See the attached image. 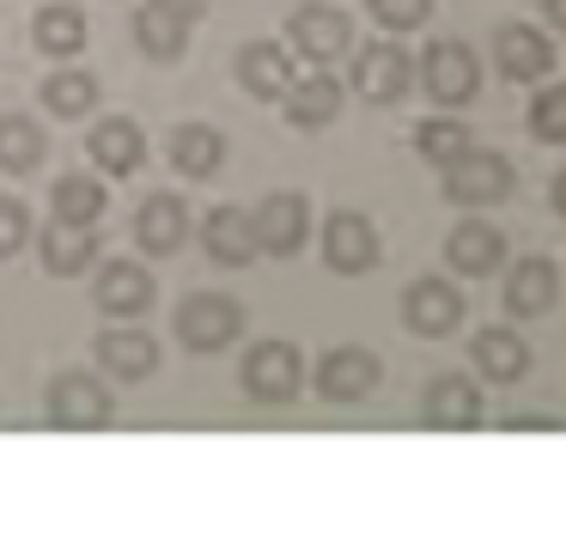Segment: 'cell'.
Segmentation results:
<instances>
[{"label": "cell", "mask_w": 566, "mask_h": 548, "mask_svg": "<svg viewBox=\"0 0 566 548\" xmlns=\"http://www.w3.org/2000/svg\"><path fill=\"white\" fill-rule=\"evenodd\" d=\"M439 183H444V201H457V207H493L517 189V170H512V158L493 153V146H469L457 165L439 170Z\"/></svg>", "instance_id": "cell-1"}, {"label": "cell", "mask_w": 566, "mask_h": 548, "mask_svg": "<svg viewBox=\"0 0 566 548\" xmlns=\"http://www.w3.org/2000/svg\"><path fill=\"white\" fill-rule=\"evenodd\" d=\"M415 73H420V85H427V97L444 110L469 104V97L481 92V61H475V49L457 43V37H432L427 55L415 61Z\"/></svg>", "instance_id": "cell-2"}, {"label": "cell", "mask_w": 566, "mask_h": 548, "mask_svg": "<svg viewBox=\"0 0 566 548\" xmlns=\"http://www.w3.org/2000/svg\"><path fill=\"white\" fill-rule=\"evenodd\" d=\"M244 335V304L226 299V292H189L177 304V341L189 353H220Z\"/></svg>", "instance_id": "cell-3"}, {"label": "cell", "mask_w": 566, "mask_h": 548, "mask_svg": "<svg viewBox=\"0 0 566 548\" xmlns=\"http://www.w3.org/2000/svg\"><path fill=\"white\" fill-rule=\"evenodd\" d=\"M244 390L250 402H269V409H286V402L298 396V384H305V360H298L293 341H256V348L244 353Z\"/></svg>", "instance_id": "cell-4"}, {"label": "cell", "mask_w": 566, "mask_h": 548, "mask_svg": "<svg viewBox=\"0 0 566 548\" xmlns=\"http://www.w3.org/2000/svg\"><path fill=\"white\" fill-rule=\"evenodd\" d=\"M286 37H293V49L311 68H329V61H342L347 49H354V19H347L342 7H329V0H305V7L286 19Z\"/></svg>", "instance_id": "cell-5"}, {"label": "cell", "mask_w": 566, "mask_h": 548, "mask_svg": "<svg viewBox=\"0 0 566 548\" xmlns=\"http://www.w3.org/2000/svg\"><path fill=\"white\" fill-rule=\"evenodd\" d=\"M415 55H408L396 37H384V43H366L354 61V92L366 97V104H402L408 92H415Z\"/></svg>", "instance_id": "cell-6"}, {"label": "cell", "mask_w": 566, "mask_h": 548, "mask_svg": "<svg viewBox=\"0 0 566 548\" xmlns=\"http://www.w3.org/2000/svg\"><path fill=\"white\" fill-rule=\"evenodd\" d=\"M378 256H384V238L359 207H335V214L323 219V262H329L335 275H371Z\"/></svg>", "instance_id": "cell-7"}, {"label": "cell", "mask_w": 566, "mask_h": 548, "mask_svg": "<svg viewBox=\"0 0 566 548\" xmlns=\"http://www.w3.org/2000/svg\"><path fill=\"white\" fill-rule=\"evenodd\" d=\"M250 226H256V250L262 256H298L305 238H311V201L298 189H274V195L256 201Z\"/></svg>", "instance_id": "cell-8"}, {"label": "cell", "mask_w": 566, "mask_h": 548, "mask_svg": "<svg viewBox=\"0 0 566 548\" xmlns=\"http://www.w3.org/2000/svg\"><path fill=\"white\" fill-rule=\"evenodd\" d=\"M493 61L512 85H542L554 73V37L542 24H500L493 31Z\"/></svg>", "instance_id": "cell-9"}, {"label": "cell", "mask_w": 566, "mask_h": 548, "mask_svg": "<svg viewBox=\"0 0 566 548\" xmlns=\"http://www.w3.org/2000/svg\"><path fill=\"white\" fill-rule=\"evenodd\" d=\"M402 323L415 329V335H427V341L451 335V329L463 323V292H457L444 275L408 280V292H402Z\"/></svg>", "instance_id": "cell-10"}, {"label": "cell", "mask_w": 566, "mask_h": 548, "mask_svg": "<svg viewBox=\"0 0 566 548\" xmlns=\"http://www.w3.org/2000/svg\"><path fill=\"white\" fill-rule=\"evenodd\" d=\"M420 421L439 426V433H469L481 426V390L469 372H439L420 390Z\"/></svg>", "instance_id": "cell-11"}, {"label": "cell", "mask_w": 566, "mask_h": 548, "mask_svg": "<svg viewBox=\"0 0 566 548\" xmlns=\"http://www.w3.org/2000/svg\"><path fill=\"white\" fill-rule=\"evenodd\" d=\"M378 378H384V365L371 348H329L317 365V396L347 409V402H366L378 390Z\"/></svg>", "instance_id": "cell-12"}, {"label": "cell", "mask_w": 566, "mask_h": 548, "mask_svg": "<svg viewBox=\"0 0 566 548\" xmlns=\"http://www.w3.org/2000/svg\"><path fill=\"white\" fill-rule=\"evenodd\" d=\"M469 365H475V378H488V384H517V378L530 372V341L517 335L512 323H488L469 335Z\"/></svg>", "instance_id": "cell-13"}, {"label": "cell", "mask_w": 566, "mask_h": 548, "mask_svg": "<svg viewBox=\"0 0 566 548\" xmlns=\"http://www.w3.org/2000/svg\"><path fill=\"white\" fill-rule=\"evenodd\" d=\"M50 421L55 426H74V433H92V426L111 421V396L92 372H55L50 384Z\"/></svg>", "instance_id": "cell-14"}, {"label": "cell", "mask_w": 566, "mask_h": 548, "mask_svg": "<svg viewBox=\"0 0 566 548\" xmlns=\"http://www.w3.org/2000/svg\"><path fill=\"white\" fill-rule=\"evenodd\" d=\"M444 262H451V275H493V268L505 262V231L493 226V219H475L469 214L463 226H451V238H444Z\"/></svg>", "instance_id": "cell-15"}, {"label": "cell", "mask_w": 566, "mask_h": 548, "mask_svg": "<svg viewBox=\"0 0 566 548\" xmlns=\"http://www.w3.org/2000/svg\"><path fill=\"white\" fill-rule=\"evenodd\" d=\"M286 122L293 128H329L335 116H342V80H335L329 68H305L293 85H286Z\"/></svg>", "instance_id": "cell-16"}, {"label": "cell", "mask_w": 566, "mask_h": 548, "mask_svg": "<svg viewBox=\"0 0 566 548\" xmlns=\"http://www.w3.org/2000/svg\"><path fill=\"white\" fill-rule=\"evenodd\" d=\"M293 80H298V68L274 37H256V43L238 49V85H244L250 97H286Z\"/></svg>", "instance_id": "cell-17"}, {"label": "cell", "mask_w": 566, "mask_h": 548, "mask_svg": "<svg viewBox=\"0 0 566 548\" xmlns=\"http://www.w3.org/2000/svg\"><path fill=\"white\" fill-rule=\"evenodd\" d=\"M560 299V268L548 256H517V268L505 275V311L512 317H542Z\"/></svg>", "instance_id": "cell-18"}, {"label": "cell", "mask_w": 566, "mask_h": 548, "mask_svg": "<svg viewBox=\"0 0 566 548\" xmlns=\"http://www.w3.org/2000/svg\"><path fill=\"white\" fill-rule=\"evenodd\" d=\"M201 244H208V256L220 268H244L256 262V226H250V207H213L208 219H201Z\"/></svg>", "instance_id": "cell-19"}, {"label": "cell", "mask_w": 566, "mask_h": 548, "mask_svg": "<svg viewBox=\"0 0 566 548\" xmlns=\"http://www.w3.org/2000/svg\"><path fill=\"white\" fill-rule=\"evenodd\" d=\"M184 238H189V207L177 201L171 189L147 195L140 214H135V244H140V250H147V256H171Z\"/></svg>", "instance_id": "cell-20"}, {"label": "cell", "mask_w": 566, "mask_h": 548, "mask_svg": "<svg viewBox=\"0 0 566 548\" xmlns=\"http://www.w3.org/2000/svg\"><path fill=\"white\" fill-rule=\"evenodd\" d=\"M86 153L98 158L111 177H128V170H140V158H147V134H140V122H128V116H104L98 128L86 134Z\"/></svg>", "instance_id": "cell-21"}, {"label": "cell", "mask_w": 566, "mask_h": 548, "mask_svg": "<svg viewBox=\"0 0 566 548\" xmlns=\"http://www.w3.org/2000/svg\"><path fill=\"white\" fill-rule=\"evenodd\" d=\"M98 304L111 317H140L153 311V275L135 262V256H116V262H104L98 275Z\"/></svg>", "instance_id": "cell-22"}, {"label": "cell", "mask_w": 566, "mask_h": 548, "mask_svg": "<svg viewBox=\"0 0 566 548\" xmlns=\"http://www.w3.org/2000/svg\"><path fill=\"white\" fill-rule=\"evenodd\" d=\"M98 256V226H74V219H50L43 226V268L50 275H86Z\"/></svg>", "instance_id": "cell-23"}, {"label": "cell", "mask_w": 566, "mask_h": 548, "mask_svg": "<svg viewBox=\"0 0 566 548\" xmlns=\"http://www.w3.org/2000/svg\"><path fill=\"white\" fill-rule=\"evenodd\" d=\"M165 153H171V165L184 170V177H213L220 158H226V134L213 128V122H177Z\"/></svg>", "instance_id": "cell-24"}, {"label": "cell", "mask_w": 566, "mask_h": 548, "mask_svg": "<svg viewBox=\"0 0 566 548\" xmlns=\"http://www.w3.org/2000/svg\"><path fill=\"white\" fill-rule=\"evenodd\" d=\"M31 43H38L50 61H74L80 49H86V12L67 7V0L38 7V19H31Z\"/></svg>", "instance_id": "cell-25"}, {"label": "cell", "mask_w": 566, "mask_h": 548, "mask_svg": "<svg viewBox=\"0 0 566 548\" xmlns=\"http://www.w3.org/2000/svg\"><path fill=\"white\" fill-rule=\"evenodd\" d=\"M98 360H104V372H116V378H153L159 372V341L147 335V329H104L98 335Z\"/></svg>", "instance_id": "cell-26"}, {"label": "cell", "mask_w": 566, "mask_h": 548, "mask_svg": "<svg viewBox=\"0 0 566 548\" xmlns=\"http://www.w3.org/2000/svg\"><path fill=\"white\" fill-rule=\"evenodd\" d=\"M135 43L147 49L153 61H177L189 49V24L177 19V12H165L159 0H147V7L135 12Z\"/></svg>", "instance_id": "cell-27"}, {"label": "cell", "mask_w": 566, "mask_h": 548, "mask_svg": "<svg viewBox=\"0 0 566 548\" xmlns=\"http://www.w3.org/2000/svg\"><path fill=\"white\" fill-rule=\"evenodd\" d=\"M43 153H50V141H43L38 122L7 110V116H0V170H19V177H25V170L43 165Z\"/></svg>", "instance_id": "cell-28"}, {"label": "cell", "mask_w": 566, "mask_h": 548, "mask_svg": "<svg viewBox=\"0 0 566 548\" xmlns=\"http://www.w3.org/2000/svg\"><path fill=\"white\" fill-rule=\"evenodd\" d=\"M469 122H457V116H427V122H415V153L427 158V165H457V158L469 153Z\"/></svg>", "instance_id": "cell-29"}, {"label": "cell", "mask_w": 566, "mask_h": 548, "mask_svg": "<svg viewBox=\"0 0 566 548\" xmlns=\"http://www.w3.org/2000/svg\"><path fill=\"white\" fill-rule=\"evenodd\" d=\"M92 104H98V80L86 68H55L43 80V110H55V116H86Z\"/></svg>", "instance_id": "cell-30"}, {"label": "cell", "mask_w": 566, "mask_h": 548, "mask_svg": "<svg viewBox=\"0 0 566 548\" xmlns=\"http://www.w3.org/2000/svg\"><path fill=\"white\" fill-rule=\"evenodd\" d=\"M50 207H55V219H74V226H98V214L111 201H104V183L98 177H62L50 189Z\"/></svg>", "instance_id": "cell-31"}, {"label": "cell", "mask_w": 566, "mask_h": 548, "mask_svg": "<svg viewBox=\"0 0 566 548\" xmlns=\"http://www.w3.org/2000/svg\"><path fill=\"white\" fill-rule=\"evenodd\" d=\"M530 134L542 146H566V85H542L530 97Z\"/></svg>", "instance_id": "cell-32"}, {"label": "cell", "mask_w": 566, "mask_h": 548, "mask_svg": "<svg viewBox=\"0 0 566 548\" xmlns=\"http://www.w3.org/2000/svg\"><path fill=\"white\" fill-rule=\"evenodd\" d=\"M366 12H371V24L402 37V31H420L432 19V0H366Z\"/></svg>", "instance_id": "cell-33"}, {"label": "cell", "mask_w": 566, "mask_h": 548, "mask_svg": "<svg viewBox=\"0 0 566 548\" xmlns=\"http://www.w3.org/2000/svg\"><path fill=\"white\" fill-rule=\"evenodd\" d=\"M25 238H31V207L13 201V195H0V262L25 250Z\"/></svg>", "instance_id": "cell-34"}, {"label": "cell", "mask_w": 566, "mask_h": 548, "mask_svg": "<svg viewBox=\"0 0 566 548\" xmlns=\"http://www.w3.org/2000/svg\"><path fill=\"white\" fill-rule=\"evenodd\" d=\"M159 7H165V12H177L184 24H196L201 12H208V0H159Z\"/></svg>", "instance_id": "cell-35"}, {"label": "cell", "mask_w": 566, "mask_h": 548, "mask_svg": "<svg viewBox=\"0 0 566 548\" xmlns=\"http://www.w3.org/2000/svg\"><path fill=\"white\" fill-rule=\"evenodd\" d=\"M542 19H548V31H566V0H542Z\"/></svg>", "instance_id": "cell-36"}, {"label": "cell", "mask_w": 566, "mask_h": 548, "mask_svg": "<svg viewBox=\"0 0 566 548\" xmlns=\"http://www.w3.org/2000/svg\"><path fill=\"white\" fill-rule=\"evenodd\" d=\"M548 201H554V214H560V219H566V170H560V177H554V183H548Z\"/></svg>", "instance_id": "cell-37"}]
</instances>
